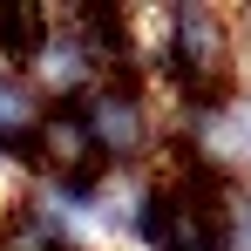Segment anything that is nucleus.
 Returning <instances> with one entry per match:
<instances>
[{
  "label": "nucleus",
  "instance_id": "obj_1",
  "mask_svg": "<svg viewBox=\"0 0 251 251\" xmlns=\"http://www.w3.org/2000/svg\"><path fill=\"white\" fill-rule=\"evenodd\" d=\"M75 116L88 129V150H95V170H150L156 143H163V109H156V88L150 82H95L75 102Z\"/></svg>",
  "mask_w": 251,
  "mask_h": 251
},
{
  "label": "nucleus",
  "instance_id": "obj_2",
  "mask_svg": "<svg viewBox=\"0 0 251 251\" xmlns=\"http://www.w3.org/2000/svg\"><path fill=\"white\" fill-rule=\"evenodd\" d=\"M21 75H27V88L41 95L48 109H75L95 82H109V68H102L95 41L75 27V14H48L41 21V34L21 54Z\"/></svg>",
  "mask_w": 251,
  "mask_h": 251
},
{
  "label": "nucleus",
  "instance_id": "obj_3",
  "mask_svg": "<svg viewBox=\"0 0 251 251\" xmlns=\"http://www.w3.org/2000/svg\"><path fill=\"white\" fill-rule=\"evenodd\" d=\"M41 116H48V102L27 88V75L0 61V156H14V163H21V150L34 143Z\"/></svg>",
  "mask_w": 251,
  "mask_h": 251
}]
</instances>
